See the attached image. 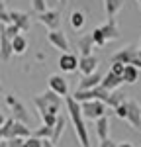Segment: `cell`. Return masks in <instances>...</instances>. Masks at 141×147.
Masks as SVG:
<instances>
[{
  "label": "cell",
  "instance_id": "6da1fadb",
  "mask_svg": "<svg viewBox=\"0 0 141 147\" xmlns=\"http://www.w3.org/2000/svg\"><path fill=\"white\" fill-rule=\"evenodd\" d=\"M65 108H67L70 122L75 125V134H77V139H79L81 147H90V137H88V129H86V124H84V114H82L81 102H77L73 96H67L65 98Z\"/></svg>",
  "mask_w": 141,
  "mask_h": 147
},
{
  "label": "cell",
  "instance_id": "7a4b0ae2",
  "mask_svg": "<svg viewBox=\"0 0 141 147\" xmlns=\"http://www.w3.org/2000/svg\"><path fill=\"white\" fill-rule=\"evenodd\" d=\"M34 104H35V108H37V112H39V116H43V114L61 116L59 112H61V106L65 104V100L59 94H55V92L45 90V92H41V94H37V96H34Z\"/></svg>",
  "mask_w": 141,
  "mask_h": 147
},
{
  "label": "cell",
  "instance_id": "3957f363",
  "mask_svg": "<svg viewBox=\"0 0 141 147\" xmlns=\"http://www.w3.org/2000/svg\"><path fill=\"white\" fill-rule=\"evenodd\" d=\"M6 106L10 108L12 112V120L14 122H20V124H26L30 125V122H32V116H30V112H28V108L23 106L22 102H20V98L16 96V94H6Z\"/></svg>",
  "mask_w": 141,
  "mask_h": 147
},
{
  "label": "cell",
  "instance_id": "277c9868",
  "mask_svg": "<svg viewBox=\"0 0 141 147\" xmlns=\"http://www.w3.org/2000/svg\"><path fill=\"white\" fill-rule=\"evenodd\" d=\"M112 63H122V65H133L139 69V47L128 45L124 49L116 51L112 55Z\"/></svg>",
  "mask_w": 141,
  "mask_h": 147
},
{
  "label": "cell",
  "instance_id": "5b68a950",
  "mask_svg": "<svg viewBox=\"0 0 141 147\" xmlns=\"http://www.w3.org/2000/svg\"><path fill=\"white\" fill-rule=\"evenodd\" d=\"M82 114H84V120H100L108 116V106L102 100H90V102H82Z\"/></svg>",
  "mask_w": 141,
  "mask_h": 147
},
{
  "label": "cell",
  "instance_id": "8992f818",
  "mask_svg": "<svg viewBox=\"0 0 141 147\" xmlns=\"http://www.w3.org/2000/svg\"><path fill=\"white\" fill-rule=\"evenodd\" d=\"M110 94L112 92L104 90L102 86H98V88H92V90H75V94H73V98L77 102H90V100H102L106 104L108 102V98H110Z\"/></svg>",
  "mask_w": 141,
  "mask_h": 147
},
{
  "label": "cell",
  "instance_id": "52a82bcc",
  "mask_svg": "<svg viewBox=\"0 0 141 147\" xmlns=\"http://www.w3.org/2000/svg\"><path fill=\"white\" fill-rule=\"evenodd\" d=\"M61 12L63 10H47L43 14H37V22L43 24L49 32H55L61 26Z\"/></svg>",
  "mask_w": 141,
  "mask_h": 147
},
{
  "label": "cell",
  "instance_id": "ba28073f",
  "mask_svg": "<svg viewBox=\"0 0 141 147\" xmlns=\"http://www.w3.org/2000/svg\"><path fill=\"white\" fill-rule=\"evenodd\" d=\"M47 84H49V90L59 94L61 98L65 96H69V84H67V80L65 77H61V75H51L49 79H47Z\"/></svg>",
  "mask_w": 141,
  "mask_h": 147
},
{
  "label": "cell",
  "instance_id": "9c48e42d",
  "mask_svg": "<svg viewBox=\"0 0 141 147\" xmlns=\"http://www.w3.org/2000/svg\"><path fill=\"white\" fill-rule=\"evenodd\" d=\"M47 41L55 47V49H59L61 53H67V51H69V39H67V35L63 34V30L49 32V34H47Z\"/></svg>",
  "mask_w": 141,
  "mask_h": 147
},
{
  "label": "cell",
  "instance_id": "30bf717a",
  "mask_svg": "<svg viewBox=\"0 0 141 147\" xmlns=\"http://www.w3.org/2000/svg\"><path fill=\"white\" fill-rule=\"evenodd\" d=\"M128 124L133 129H141V106L135 100H128Z\"/></svg>",
  "mask_w": 141,
  "mask_h": 147
},
{
  "label": "cell",
  "instance_id": "8fae6325",
  "mask_svg": "<svg viewBox=\"0 0 141 147\" xmlns=\"http://www.w3.org/2000/svg\"><path fill=\"white\" fill-rule=\"evenodd\" d=\"M102 80H104V75H102L100 71H96L94 75L82 77L81 82H79V86H77V90H92V88H98V86L102 84Z\"/></svg>",
  "mask_w": 141,
  "mask_h": 147
},
{
  "label": "cell",
  "instance_id": "7c38bea8",
  "mask_svg": "<svg viewBox=\"0 0 141 147\" xmlns=\"http://www.w3.org/2000/svg\"><path fill=\"white\" fill-rule=\"evenodd\" d=\"M79 71H81L84 77L88 75H94L98 71V57L96 55H86L79 59Z\"/></svg>",
  "mask_w": 141,
  "mask_h": 147
},
{
  "label": "cell",
  "instance_id": "4fadbf2b",
  "mask_svg": "<svg viewBox=\"0 0 141 147\" xmlns=\"http://www.w3.org/2000/svg\"><path fill=\"white\" fill-rule=\"evenodd\" d=\"M79 59L81 57L73 55V53H61V57H59V69L63 73H75L79 69Z\"/></svg>",
  "mask_w": 141,
  "mask_h": 147
},
{
  "label": "cell",
  "instance_id": "5bb4252c",
  "mask_svg": "<svg viewBox=\"0 0 141 147\" xmlns=\"http://www.w3.org/2000/svg\"><path fill=\"white\" fill-rule=\"evenodd\" d=\"M12 55H14L12 39L4 34V32H2V28H0V61H2V63H8Z\"/></svg>",
  "mask_w": 141,
  "mask_h": 147
},
{
  "label": "cell",
  "instance_id": "9a60e30c",
  "mask_svg": "<svg viewBox=\"0 0 141 147\" xmlns=\"http://www.w3.org/2000/svg\"><path fill=\"white\" fill-rule=\"evenodd\" d=\"M10 18H12V24H16L22 32H30V28H32L30 14H26L22 10H10Z\"/></svg>",
  "mask_w": 141,
  "mask_h": 147
},
{
  "label": "cell",
  "instance_id": "2e32d148",
  "mask_svg": "<svg viewBox=\"0 0 141 147\" xmlns=\"http://www.w3.org/2000/svg\"><path fill=\"white\" fill-rule=\"evenodd\" d=\"M124 84V77H117V75H114V73H106L104 75V80H102V88L104 90H108V92H116V90H120V86Z\"/></svg>",
  "mask_w": 141,
  "mask_h": 147
},
{
  "label": "cell",
  "instance_id": "e0dca14e",
  "mask_svg": "<svg viewBox=\"0 0 141 147\" xmlns=\"http://www.w3.org/2000/svg\"><path fill=\"white\" fill-rule=\"evenodd\" d=\"M34 136V131L28 127L26 124H20V122H14L12 124V129H10V136L6 141H10V139H16V137H22V139H30V137Z\"/></svg>",
  "mask_w": 141,
  "mask_h": 147
},
{
  "label": "cell",
  "instance_id": "ac0fdd59",
  "mask_svg": "<svg viewBox=\"0 0 141 147\" xmlns=\"http://www.w3.org/2000/svg\"><path fill=\"white\" fill-rule=\"evenodd\" d=\"M77 45H79V49H81V57L92 55L94 47H96V43H94V39H92V34H84V35H81V37L77 39Z\"/></svg>",
  "mask_w": 141,
  "mask_h": 147
},
{
  "label": "cell",
  "instance_id": "d6986e66",
  "mask_svg": "<svg viewBox=\"0 0 141 147\" xmlns=\"http://www.w3.org/2000/svg\"><path fill=\"white\" fill-rule=\"evenodd\" d=\"M100 30H102V34H104V37H106V41H108V43L120 39V28H117L116 20H108L106 24L100 26Z\"/></svg>",
  "mask_w": 141,
  "mask_h": 147
},
{
  "label": "cell",
  "instance_id": "ffe728a7",
  "mask_svg": "<svg viewBox=\"0 0 141 147\" xmlns=\"http://www.w3.org/2000/svg\"><path fill=\"white\" fill-rule=\"evenodd\" d=\"M69 24H70V28H73L75 32H81L82 28L86 26V14L82 10H73L70 16H69Z\"/></svg>",
  "mask_w": 141,
  "mask_h": 147
},
{
  "label": "cell",
  "instance_id": "44dd1931",
  "mask_svg": "<svg viewBox=\"0 0 141 147\" xmlns=\"http://www.w3.org/2000/svg\"><path fill=\"white\" fill-rule=\"evenodd\" d=\"M96 134L100 137V141H104V139L110 137V120H108V116L96 120Z\"/></svg>",
  "mask_w": 141,
  "mask_h": 147
},
{
  "label": "cell",
  "instance_id": "7402d4cb",
  "mask_svg": "<svg viewBox=\"0 0 141 147\" xmlns=\"http://www.w3.org/2000/svg\"><path fill=\"white\" fill-rule=\"evenodd\" d=\"M137 80H139V69L133 67V65H126V71H124V82L135 84Z\"/></svg>",
  "mask_w": 141,
  "mask_h": 147
},
{
  "label": "cell",
  "instance_id": "603a6c76",
  "mask_svg": "<svg viewBox=\"0 0 141 147\" xmlns=\"http://www.w3.org/2000/svg\"><path fill=\"white\" fill-rule=\"evenodd\" d=\"M12 47H14V55H23L28 51V39L23 35H18L16 39H12Z\"/></svg>",
  "mask_w": 141,
  "mask_h": 147
},
{
  "label": "cell",
  "instance_id": "cb8c5ba5",
  "mask_svg": "<svg viewBox=\"0 0 141 147\" xmlns=\"http://www.w3.org/2000/svg\"><path fill=\"white\" fill-rule=\"evenodd\" d=\"M65 125H67V118L59 116L57 124H55V127H53V137H51V141H53V143H57L59 139H61V136H63V131H65Z\"/></svg>",
  "mask_w": 141,
  "mask_h": 147
},
{
  "label": "cell",
  "instance_id": "d4e9b609",
  "mask_svg": "<svg viewBox=\"0 0 141 147\" xmlns=\"http://www.w3.org/2000/svg\"><path fill=\"white\" fill-rule=\"evenodd\" d=\"M35 137H39V139H51L53 137V127H49V125H41V127H37L34 131Z\"/></svg>",
  "mask_w": 141,
  "mask_h": 147
},
{
  "label": "cell",
  "instance_id": "484cf974",
  "mask_svg": "<svg viewBox=\"0 0 141 147\" xmlns=\"http://www.w3.org/2000/svg\"><path fill=\"white\" fill-rule=\"evenodd\" d=\"M92 39H94V43H96V47H104L108 41H106V37H104V34H102V30H100V26L98 28H94L92 32Z\"/></svg>",
  "mask_w": 141,
  "mask_h": 147
},
{
  "label": "cell",
  "instance_id": "4316f807",
  "mask_svg": "<svg viewBox=\"0 0 141 147\" xmlns=\"http://www.w3.org/2000/svg\"><path fill=\"white\" fill-rule=\"evenodd\" d=\"M114 114H116V118L124 120V122H128V102H124L122 106H117L116 110H114Z\"/></svg>",
  "mask_w": 141,
  "mask_h": 147
},
{
  "label": "cell",
  "instance_id": "83f0119b",
  "mask_svg": "<svg viewBox=\"0 0 141 147\" xmlns=\"http://www.w3.org/2000/svg\"><path fill=\"white\" fill-rule=\"evenodd\" d=\"M32 6L37 14H43L47 12V0H32Z\"/></svg>",
  "mask_w": 141,
  "mask_h": 147
},
{
  "label": "cell",
  "instance_id": "f1b7e54d",
  "mask_svg": "<svg viewBox=\"0 0 141 147\" xmlns=\"http://www.w3.org/2000/svg\"><path fill=\"white\" fill-rule=\"evenodd\" d=\"M23 147H43V139L32 136L30 139H26V141H23Z\"/></svg>",
  "mask_w": 141,
  "mask_h": 147
},
{
  "label": "cell",
  "instance_id": "f546056e",
  "mask_svg": "<svg viewBox=\"0 0 141 147\" xmlns=\"http://www.w3.org/2000/svg\"><path fill=\"white\" fill-rule=\"evenodd\" d=\"M124 71H126V65H122V63H112L110 65V73H114L117 77H124Z\"/></svg>",
  "mask_w": 141,
  "mask_h": 147
},
{
  "label": "cell",
  "instance_id": "4dcf8cb0",
  "mask_svg": "<svg viewBox=\"0 0 141 147\" xmlns=\"http://www.w3.org/2000/svg\"><path fill=\"white\" fill-rule=\"evenodd\" d=\"M23 141H26V139H22V137L10 139V141H8V147H23Z\"/></svg>",
  "mask_w": 141,
  "mask_h": 147
},
{
  "label": "cell",
  "instance_id": "1f68e13d",
  "mask_svg": "<svg viewBox=\"0 0 141 147\" xmlns=\"http://www.w3.org/2000/svg\"><path fill=\"white\" fill-rule=\"evenodd\" d=\"M100 147H117V143L108 137V139H104V141H100Z\"/></svg>",
  "mask_w": 141,
  "mask_h": 147
},
{
  "label": "cell",
  "instance_id": "d6a6232c",
  "mask_svg": "<svg viewBox=\"0 0 141 147\" xmlns=\"http://www.w3.org/2000/svg\"><path fill=\"white\" fill-rule=\"evenodd\" d=\"M117 147H135L131 141H122V143H117Z\"/></svg>",
  "mask_w": 141,
  "mask_h": 147
},
{
  "label": "cell",
  "instance_id": "836d02e7",
  "mask_svg": "<svg viewBox=\"0 0 141 147\" xmlns=\"http://www.w3.org/2000/svg\"><path fill=\"white\" fill-rule=\"evenodd\" d=\"M43 147H55V143L51 139H43Z\"/></svg>",
  "mask_w": 141,
  "mask_h": 147
},
{
  "label": "cell",
  "instance_id": "e575fe53",
  "mask_svg": "<svg viewBox=\"0 0 141 147\" xmlns=\"http://www.w3.org/2000/svg\"><path fill=\"white\" fill-rule=\"evenodd\" d=\"M6 120H8V118H4V114L0 112V127H2V125L6 124Z\"/></svg>",
  "mask_w": 141,
  "mask_h": 147
},
{
  "label": "cell",
  "instance_id": "d590c367",
  "mask_svg": "<svg viewBox=\"0 0 141 147\" xmlns=\"http://www.w3.org/2000/svg\"><path fill=\"white\" fill-rule=\"evenodd\" d=\"M67 2H69V0H59V4H61V10H63V8L67 6Z\"/></svg>",
  "mask_w": 141,
  "mask_h": 147
},
{
  "label": "cell",
  "instance_id": "8d00e7d4",
  "mask_svg": "<svg viewBox=\"0 0 141 147\" xmlns=\"http://www.w3.org/2000/svg\"><path fill=\"white\" fill-rule=\"evenodd\" d=\"M6 10V4H4V0H0V12Z\"/></svg>",
  "mask_w": 141,
  "mask_h": 147
},
{
  "label": "cell",
  "instance_id": "74e56055",
  "mask_svg": "<svg viewBox=\"0 0 141 147\" xmlns=\"http://www.w3.org/2000/svg\"><path fill=\"white\" fill-rule=\"evenodd\" d=\"M0 147H8V141H2V143H0Z\"/></svg>",
  "mask_w": 141,
  "mask_h": 147
},
{
  "label": "cell",
  "instance_id": "f35d334b",
  "mask_svg": "<svg viewBox=\"0 0 141 147\" xmlns=\"http://www.w3.org/2000/svg\"><path fill=\"white\" fill-rule=\"evenodd\" d=\"M137 4H139V8H141V0H137Z\"/></svg>",
  "mask_w": 141,
  "mask_h": 147
},
{
  "label": "cell",
  "instance_id": "ab89813d",
  "mask_svg": "<svg viewBox=\"0 0 141 147\" xmlns=\"http://www.w3.org/2000/svg\"><path fill=\"white\" fill-rule=\"evenodd\" d=\"M139 49H141V41H139Z\"/></svg>",
  "mask_w": 141,
  "mask_h": 147
},
{
  "label": "cell",
  "instance_id": "60d3db41",
  "mask_svg": "<svg viewBox=\"0 0 141 147\" xmlns=\"http://www.w3.org/2000/svg\"><path fill=\"white\" fill-rule=\"evenodd\" d=\"M0 90H2V84H0Z\"/></svg>",
  "mask_w": 141,
  "mask_h": 147
}]
</instances>
